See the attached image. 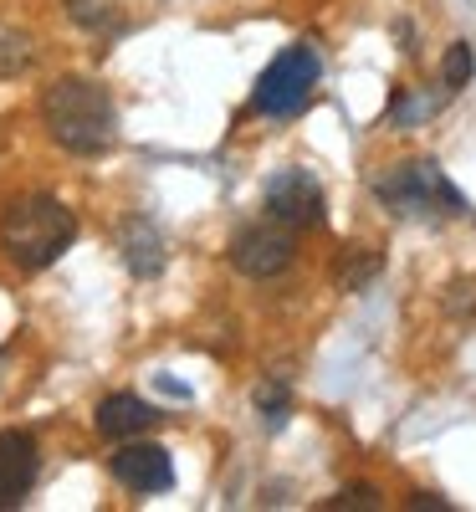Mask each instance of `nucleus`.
<instances>
[{"label":"nucleus","mask_w":476,"mask_h":512,"mask_svg":"<svg viewBox=\"0 0 476 512\" xmlns=\"http://www.w3.org/2000/svg\"><path fill=\"white\" fill-rule=\"evenodd\" d=\"M41 118H47V134L67 149V154H108L118 139V113L108 88H98L93 77H57L47 98H41Z\"/></svg>","instance_id":"1"},{"label":"nucleus","mask_w":476,"mask_h":512,"mask_svg":"<svg viewBox=\"0 0 476 512\" xmlns=\"http://www.w3.org/2000/svg\"><path fill=\"white\" fill-rule=\"evenodd\" d=\"M77 216L57 195H16L0 216V246L21 272H47L57 256L72 246Z\"/></svg>","instance_id":"2"},{"label":"nucleus","mask_w":476,"mask_h":512,"mask_svg":"<svg viewBox=\"0 0 476 512\" xmlns=\"http://www.w3.org/2000/svg\"><path fill=\"white\" fill-rule=\"evenodd\" d=\"M374 195L389 216H466V195L446 180V169L436 159L395 164L389 175L374 180Z\"/></svg>","instance_id":"3"},{"label":"nucleus","mask_w":476,"mask_h":512,"mask_svg":"<svg viewBox=\"0 0 476 512\" xmlns=\"http://www.w3.org/2000/svg\"><path fill=\"white\" fill-rule=\"evenodd\" d=\"M318 77H323L318 47H313V41H297V47H287L282 57H272V67L262 72V82H256L251 108L256 113H272V118H292V113L308 108Z\"/></svg>","instance_id":"4"},{"label":"nucleus","mask_w":476,"mask_h":512,"mask_svg":"<svg viewBox=\"0 0 476 512\" xmlns=\"http://www.w3.org/2000/svg\"><path fill=\"white\" fill-rule=\"evenodd\" d=\"M292 256H297V241H292V226H282V221L246 226V231H236V241H231V267H236L241 277H256V282L282 277V272L292 267Z\"/></svg>","instance_id":"5"},{"label":"nucleus","mask_w":476,"mask_h":512,"mask_svg":"<svg viewBox=\"0 0 476 512\" xmlns=\"http://www.w3.org/2000/svg\"><path fill=\"white\" fill-rule=\"evenodd\" d=\"M267 210L282 226H323V185L308 169H282L267 185Z\"/></svg>","instance_id":"6"},{"label":"nucleus","mask_w":476,"mask_h":512,"mask_svg":"<svg viewBox=\"0 0 476 512\" xmlns=\"http://www.w3.org/2000/svg\"><path fill=\"white\" fill-rule=\"evenodd\" d=\"M108 466H113V477H118L128 492H139V497L175 487V461H169V451L154 446V441H128V446H118Z\"/></svg>","instance_id":"7"},{"label":"nucleus","mask_w":476,"mask_h":512,"mask_svg":"<svg viewBox=\"0 0 476 512\" xmlns=\"http://www.w3.org/2000/svg\"><path fill=\"white\" fill-rule=\"evenodd\" d=\"M36 441L26 431H0V507H21L36 482Z\"/></svg>","instance_id":"8"},{"label":"nucleus","mask_w":476,"mask_h":512,"mask_svg":"<svg viewBox=\"0 0 476 512\" xmlns=\"http://www.w3.org/2000/svg\"><path fill=\"white\" fill-rule=\"evenodd\" d=\"M154 420H159L154 405H144L139 395H108V400L98 405V436H108V441H134V436L149 431Z\"/></svg>","instance_id":"9"},{"label":"nucleus","mask_w":476,"mask_h":512,"mask_svg":"<svg viewBox=\"0 0 476 512\" xmlns=\"http://www.w3.org/2000/svg\"><path fill=\"white\" fill-rule=\"evenodd\" d=\"M123 267L134 272V277H159L164 272V236H159V226L154 221H144V216H134L123 226Z\"/></svg>","instance_id":"10"},{"label":"nucleus","mask_w":476,"mask_h":512,"mask_svg":"<svg viewBox=\"0 0 476 512\" xmlns=\"http://www.w3.org/2000/svg\"><path fill=\"white\" fill-rule=\"evenodd\" d=\"M379 277V251H343L338 256V267H333V282L338 292H359Z\"/></svg>","instance_id":"11"},{"label":"nucleus","mask_w":476,"mask_h":512,"mask_svg":"<svg viewBox=\"0 0 476 512\" xmlns=\"http://www.w3.org/2000/svg\"><path fill=\"white\" fill-rule=\"evenodd\" d=\"M82 31H118V0H62Z\"/></svg>","instance_id":"12"},{"label":"nucleus","mask_w":476,"mask_h":512,"mask_svg":"<svg viewBox=\"0 0 476 512\" xmlns=\"http://www.w3.org/2000/svg\"><path fill=\"white\" fill-rule=\"evenodd\" d=\"M471 72H476V57H471V47L466 41H451L446 47V57H441V82L456 93V88H466L471 82Z\"/></svg>","instance_id":"13"},{"label":"nucleus","mask_w":476,"mask_h":512,"mask_svg":"<svg viewBox=\"0 0 476 512\" xmlns=\"http://www.w3.org/2000/svg\"><path fill=\"white\" fill-rule=\"evenodd\" d=\"M31 41L26 36H16V31H0V77H16V72H26L31 67Z\"/></svg>","instance_id":"14"},{"label":"nucleus","mask_w":476,"mask_h":512,"mask_svg":"<svg viewBox=\"0 0 476 512\" xmlns=\"http://www.w3.org/2000/svg\"><path fill=\"white\" fill-rule=\"evenodd\" d=\"M374 507H384V502H379V487H369V482L343 487V492L328 502V512H374Z\"/></svg>","instance_id":"15"},{"label":"nucleus","mask_w":476,"mask_h":512,"mask_svg":"<svg viewBox=\"0 0 476 512\" xmlns=\"http://www.w3.org/2000/svg\"><path fill=\"white\" fill-rule=\"evenodd\" d=\"M256 410H262V420L277 431V425L287 420V390L282 384H262V390H256Z\"/></svg>","instance_id":"16"},{"label":"nucleus","mask_w":476,"mask_h":512,"mask_svg":"<svg viewBox=\"0 0 476 512\" xmlns=\"http://www.w3.org/2000/svg\"><path fill=\"white\" fill-rule=\"evenodd\" d=\"M410 512H451V502H446V497L420 492V497H410Z\"/></svg>","instance_id":"17"}]
</instances>
